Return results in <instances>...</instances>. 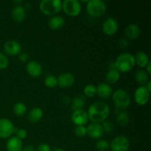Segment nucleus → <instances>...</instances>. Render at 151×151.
<instances>
[{
  "label": "nucleus",
  "instance_id": "obj_1",
  "mask_svg": "<svg viewBox=\"0 0 151 151\" xmlns=\"http://www.w3.org/2000/svg\"><path fill=\"white\" fill-rule=\"evenodd\" d=\"M110 114L109 106L102 101L95 102L88 108L87 114L88 119L94 123H102L106 120Z\"/></svg>",
  "mask_w": 151,
  "mask_h": 151
},
{
  "label": "nucleus",
  "instance_id": "obj_2",
  "mask_svg": "<svg viewBox=\"0 0 151 151\" xmlns=\"http://www.w3.org/2000/svg\"><path fill=\"white\" fill-rule=\"evenodd\" d=\"M135 58L129 52L122 53L116 58L114 62V68L119 72H129L135 66Z\"/></svg>",
  "mask_w": 151,
  "mask_h": 151
},
{
  "label": "nucleus",
  "instance_id": "obj_3",
  "mask_svg": "<svg viewBox=\"0 0 151 151\" xmlns=\"http://www.w3.org/2000/svg\"><path fill=\"white\" fill-rule=\"evenodd\" d=\"M39 9L47 16H55L62 10L60 0H42L39 4Z\"/></svg>",
  "mask_w": 151,
  "mask_h": 151
},
{
  "label": "nucleus",
  "instance_id": "obj_4",
  "mask_svg": "<svg viewBox=\"0 0 151 151\" xmlns=\"http://www.w3.org/2000/svg\"><path fill=\"white\" fill-rule=\"evenodd\" d=\"M112 100L116 109L125 110L131 104V97L126 91L117 89L112 94Z\"/></svg>",
  "mask_w": 151,
  "mask_h": 151
},
{
  "label": "nucleus",
  "instance_id": "obj_5",
  "mask_svg": "<svg viewBox=\"0 0 151 151\" xmlns=\"http://www.w3.org/2000/svg\"><path fill=\"white\" fill-rule=\"evenodd\" d=\"M86 10L92 17H100L106 13V4L101 0H90L87 1Z\"/></svg>",
  "mask_w": 151,
  "mask_h": 151
},
{
  "label": "nucleus",
  "instance_id": "obj_6",
  "mask_svg": "<svg viewBox=\"0 0 151 151\" xmlns=\"http://www.w3.org/2000/svg\"><path fill=\"white\" fill-rule=\"evenodd\" d=\"M62 9L69 16H77L81 12V4L78 0H64L62 1Z\"/></svg>",
  "mask_w": 151,
  "mask_h": 151
},
{
  "label": "nucleus",
  "instance_id": "obj_7",
  "mask_svg": "<svg viewBox=\"0 0 151 151\" xmlns=\"http://www.w3.org/2000/svg\"><path fill=\"white\" fill-rule=\"evenodd\" d=\"M129 147V139L125 136H118L115 137L110 144L112 151H128Z\"/></svg>",
  "mask_w": 151,
  "mask_h": 151
},
{
  "label": "nucleus",
  "instance_id": "obj_8",
  "mask_svg": "<svg viewBox=\"0 0 151 151\" xmlns=\"http://www.w3.org/2000/svg\"><path fill=\"white\" fill-rule=\"evenodd\" d=\"M14 125L10 119H0V138L7 139L15 133Z\"/></svg>",
  "mask_w": 151,
  "mask_h": 151
},
{
  "label": "nucleus",
  "instance_id": "obj_9",
  "mask_svg": "<svg viewBox=\"0 0 151 151\" xmlns=\"http://www.w3.org/2000/svg\"><path fill=\"white\" fill-rule=\"evenodd\" d=\"M150 92L145 86H139L136 89L134 93V100L139 106H145L150 100Z\"/></svg>",
  "mask_w": 151,
  "mask_h": 151
},
{
  "label": "nucleus",
  "instance_id": "obj_10",
  "mask_svg": "<svg viewBox=\"0 0 151 151\" xmlns=\"http://www.w3.org/2000/svg\"><path fill=\"white\" fill-rule=\"evenodd\" d=\"M3 50L8 55H18L22 52V46L15 40H9L4 44Z\"/></svg>",
  "mask_w": 151,
  "mask_h": 151
},
{
  "label": "nucleus",
  "instance_id": "obj_11",
  "mask_svg": "<svg viewBox=\"0 0 151 151\" xmlns=\"http://www.w3.org/2000/svg\"><path fill=\"white\" fill-rule=\"evenodd\" d=\"M71 119L76 126H85L88 121V116L86 111L83 109H80L72 112Z\"/></svg>",
  "mask_w": 151,
  "mask_h": 151
},
{
  "label": "nucleus",
  "instance_id": "obj_12",
  "mask_svg": "<svg viewBox=\"0 0 151 151\" xmlns=\"http://www.w3.org/2000/svg\"><path fill=\"white\" fill-rule=\"evenodd\" d=\"M103 31L108 35H113L117 32L119 25L116 19L112 17H109L105 19L103 23Z\"/></svg>",
  "mask_w": 151,
  "mask_h": 151
},
{
  "label": "nucleus",
  "instance_id": "obj_13",
  "mask_svg": "<svg viewBox=\"0 0 151 151\" xmlns=\"http://www.w3.org/2000/svg\"><path fill=\"white\" fill-rule=\"evenodd\" d=\"M86 134L91 139H99L104 134L101 124L91 122L86 127Z\"/></svg>",
  "mask_w": 151,
  "mask_h": 151
},
{
  "label": "nucleus",
  "instance_id": "obj_14",
  "mask_svg": "<svg viewBox=\"0 0 151 151\" xmlns=\"http://www.w3.org/2000/svg\"><path fill=\"white\" fill-rule=\"evenodd\" d=\"M26 71L29 76L36 78L42 75L43 67L39 62L36 60H31L27 64Z\"/></svg>",
  "mask_w": 151,
  "mask_h": 151
},
{
  "label": "nucleus",
  "instance_id": "obj_15",
  "mask_svg": "<svg viewBox=\"0 0 151 151\" xmlns=\"http://www.w3.org/2000/svg\"><path fill=\"white\" fill-rule=\"evenodd\" d=\"M58 80V85L62 88H69L75 84V78L71 73H63L59 75Z\"/></svg>",
  "mask_w": 151,
  "mask_h": 151
},
{
  "label": "nucleus",
  "instance_id": "obj_16",
  "mask_svg": "<svg viewBox=\"0 0 151 151\" xmlns=\"http://www.w3.org/2000/svg\"><path fill=\"white\" fill-rule=\"evenodd\" d=\"M97 94L102 99H108L112 96L113 89L109 84L101 83L97 87Z\"/></svg>",
  "mask_w": 151,
  "mask_h": 151
},
{
  "label": "nucleus",
  "instance_id": "obj_17",
  "mask_svg": "<svg viewBox=\"0 0 151 151\" xmlns=\"http://www.w3.org/2000/svg\"><path fill=\"white\" fill-rule=\"evenodd\" d=\"M44 112L41 108L35 107L31 109L27 114V119L30 123H38L42 119Z\"/></svg>",
  "mask_w": 151,
  "mask_h": 151
},
{
  "label": "nucleus",
  "instance_id": "obj_18",
  "mask_svg": "<svg viewBox=\"0 0 151 151\" xmlns=\"http://www.w3.org/2000/svg\"><path fill=\"white\" fill-rule=\"evenodd\" d=\"M6 147L7 151H22L23 144L20 139L16 137H12L7 140Z\"/></svg>",
  "mask_w": 151,
  "mask_h": 151
},
{
  "label": "nucleus",
  "instance_id": "obj_19",
  "mask_svg": "<svg viewBox=\"0 0 151 151\" xmlns=\"http://www.w3.org/2000/svg\"><path fill=\"white\" fill-rule=\"evenodd\" d=\"M125 35L131 40L137 39L141 34V29L136 24H131L128 25L125 29Z\"/></svg>",
  "mask_w": 151,
  "mask_h": 151
},
{
  "label": "nucleus",
  "instance_id": "obj_20",
  "mask_svg": "<svg viewBox=\"0 0 151 151\" xmlns=\"http://www.w3.org/2000/svg\"><path fill=\"white\" fill-rule=\"evenodd\" d=\"M26 10L24 7L21 5H16L12 10V17L17 23L22 22L26 18Z\"/></svg>",
  "mask_w": 151,
  "mask_h": 151
},
{
  "label": "nucleus",
  "instance_id": "obj_21",
  "mask_svg": "<svg viewBox=\"0 0 151 151\" xmlns=\"http://www.w3.org/2000/svg\"><path fill=\"white\" fill-rule=\"evenodd\" d=\"M65 24V20L61 16H52L48 22V25L50 28L52 30H58L63 27V26Z\"/></svg>",
  "mask_w": 151,
  "mask_h": 151
},
{
  "label": "nucleus",
  "instance_id": "obj_22",
  "mask_svg": "<svg viewBox=\"0 0 151 151\" xmlns=\"http://www.w3.org/2000/svg\"><path fill=\"white\" fill-rule=\"evenodd\" d=\"M134 58H135V63L142 68H145L147 63L150 62L148 55L143 51L137 52L136 55L134 56Z\"/></svg>",
  "mask_w": 151,
  "mask_h": 151
},
{
  "label": "nucleus",
  "instance_id": "obj_23",
  "mask_svg": "<svg viewBox=\"0 0 151 151\" xmlns=\"http://www.w3.org/2000/svg\"><path fill=\"white\" fill-rule=\"evenodd\" d=\"M135 79L137 82L140 85V86H145L150 80H149L148 74L146 72L145 70L139 69L137 70L135 74Z\"/></svg>",
  "mask_w": 151,
  "mask_h": 151
},
{
  "label": "nucleus",
  "instance_id": "obj_24",
  "mask_svg": "<svg viewBox=\"0 0 151 151\" xmlns=\"http://www.w3.org/2000/svg\"><path fill=\"white\" fill-rule=\"evenodd\" d=\"M120 78V73L114 68H111L106 75V81L108 84H114L117 82Z\"/></svg>",
  "mask_w": 151,
  "mask_h": 151
},
{
  "label": "nucleus",
  "instance_id": "obj_25",
  "mask_svg": "<svg viewBox=\"0 0 151 151\" xmlns=\"http://www.w3.org/2000/svg\"><path fill=\"white\" fill-rule=\"evenodd\" d=\"M71 103H72V109L73 111L76 110H80V109H83V108L85 106L86 98L84 96L79 94L74 97Z\"/></svg>",
  "mask_w": 151,
  "mask_h": 151
},
{
  "label": "nucleus",
  "instance_id": "obj_26",
  "mask_svg": "<svg viewBox=\"0 0 151 151\" xmlns=\"http://www.w3.org/2000/svg\"><path fill=\"white\" fill-rule=\"evenodd\" d=\"M13 111L14 114H16V116H22L27 113V106L24 103L19 102L13 106Z\"/></svg>",
  "mask_w": 151,
  "mask_h": 151
},
{
  "label": "nucleus",
  "instance_id": "obj_27",
  "mask_svg": "<svg viewBox=\"0 0 151 151\" xmlns=\"http://www.w3.org/2000/svg\"><path fill=\"white\" fill-rule=\"evenodd\" d=\"M116 121L119 126H125L129 122V115L126 111H120L117 114Z\"/></svg>",
  "mask_w": 151,
  "mask_h": 151
},
{
  "label": "nucleus",
  "instance_id": "obj_28",
  "mask_svg": "<svg viewBox=\"0 0 151 151\" xmlns=\"http://www.w3.org/2000/svg\"><path fill=\"white\" fill-rule=\"evenodd\" d=\"M83 93L86 97H93L97 94V88L94 85L88 84L84 87Z\"/></svg>",
  "mask_w": 151,
  "mask_h": 151
},
{
  "label": "nucleus",
  "instance_id": "obj_29",
  "mask_svg": "<svg viewBox=\"0 0 151 151\" xmlns=\"http://www.w3.org/2000/svg\"><path fill=\"white\" fill-rule=\"evenodd\" d=\"M44 84L48 88H54L58 85V80L55 75H50L44 79Z\"/></svg>",
  "mask_w": 151,
  "mask_h": 151
},
{
  "label": "nucleus",
  "instance_id": "obj_30",
  "mask_svg": "<svg viewBox=\"0 0 151 151\" xmlns=\"http://www.w3.org/2000/svg\"><path fill=\"white\" fill-rule=\"evenodd\" d=\"M110 147V144L107 140L100 139L96 143V148L99 151H107Z\"/></svg>",
  "mask_w": 151,
  "mask_h": 151
},
{
  "label": "nucleus",
  "instance_id": "obj_31",
  "mask_svg": "<svg viewBox=\"0 0 151 151\" xmlns=\"http://www.w3.org/2000/svg\"><path fill=\"white\" fill-rule=\"evenodd\" d=\"M9 66V59L4 53L0 52V69H5Z\"/></svg>",
  "mask_w": 151,
  "mask_h": 151
},
{
  "label": "nucleus",
  "instance_id": "obj_32",
  "mask_svg": "<svg viewBox=\"0 0 151 151\" xmlns=\"http://www.w3.org/2000/svg\"><path fill=\"white\" fill-rule=\"evenodd\" d=\"M102 127H103V129L104 131V133L106 132L108 134H111V133L113 132L114 128V126L113 123L111 122H109V121H104L103 122H102Z\"/></svg>",
  "mask_w": 151,
  "mask_h": 151
},
{
  "label": "nucleus",
  "instance_id": "obj_33",
  "mask_svg": "<svg viewBox=\"0 0 151 151\" xmlns=\"http://www.w3.org/2000/svg\"><path fill=\"white\" fill-rule=\"evenodd\" d=\"M74 132L78 137H83L86 135V128L85 126H76Z\"/></svg>",
  "mask_w": 151,
  "mask_h": 151
},
{
  "label": "nucleus",
  "instance_id": "obj_34",
  "mask_svg": "<svg viewBox=\"0 0 151 151\" xmlns=\"http://www.w3.org/2000/svg\"><path fill=\"white\" fill-rule=\"evenodd\" d=\"M15 133H16V137L20 139L21 140L24 139H25L27 137V131L25 129H24V128L19 129L18 131H15Z\"/></svg>",
  "mask_w": 151,
  "mask_h": 151
},
{
  "label": "nucleus",
  "instance_id": "obj_35",
  "mask_svg": "<svg viewBox=\"0 0 151 151\" xmlns=\"http://www.w3.org/2000/svg\"><path fill=\"white\" fill-rule=\"evenodd\" d=\"M36 151H51V148L49 145L42 143L37 147Z\"/></svg>",
  "mask_w": 151,
  "mask_h": 151
},
{
  "label": "nucleus",
  "instance_id": "obj_36",
  "mask_svg": "<svg viewBox=\"0 0 151 151\" xmlns=\"http://www.w3.org/2000/svg\"><path fill=\"white\" fill-rule=\"evenodd\" d=\"M19 55V60L22 62H27L29 58V55L27 52H21Z\"/></svg>",
  "mask_w": 151,
  "mask_h": 151
},
{
  "label": "nucleus",
  "instance_id": "obj_37",
  "mask_svg": "<svg viewBox=\"0 0 151 151\" xmlns=\"http://www.w3.org/2000/svg\"><path fill=\"white\" fill-rule=\"evenodd\" d=\"M71 101H72V100L69 96H64V97H62V102L65 104H68V103H71Z\"/></svg>",
  "mask_w": 151,
  "mask_h": 151
},
{
  "label": "nucleus",
  "instance_id": "obj_38",
  "mask_svg": "<svg viewBox=\"0 0 151 151\" xmlns=\"http://www.w3.org/2000/svg\"><path fill=\"white\" fill-rule=\"evenodd\" d=\"M22 151H35V150H34L32 146L29 145H26L24 147H23Z\"/></svg>",
  "mask_w": 151,
  "mask_h": 151
},
{
  "label": "nucleus",
  "instance_id": "obj_39",
  "mask_svg": "<svg viewBox=\"0 0 151 151\" xmlns=\"http://www.w3.org/2000/svg\"><path fill=\"white\" fill-rule=\"evenodd\" d=\"M127 45H128V43H127L126 40L122 39L119 41V46H120L121 47H122V48H125Z\"/></svg>",
  "mask_w": 151,
  "mask_h": 151
},
{
  "label": "nucleus",
  "instance_id": "obj_40",
  "mask_svg": "<svg viewBox=\"0 0 151 151\" xmlns=\"http://www.w3.org/2000/svg\"><path fill=\"white\" fill-rule=\"evenodd\" d=\"M145 69H146V72L148 74V75H151V62L150 61L147 63Z\"/></svg>",
  "mask_w": 151,
  "mask_h": 151
},
{
  "label": "nucleus",
  "instance_id": "obj_41",
  "mask_svg": "<svg viewBox=\"0 0 151 151\" xmlns=\"http://www.w3.org/2000/svg\"><path fill=\"white\" fill-rule=\"evenodd\" d=\"M145 87H146V88H147V89L150 91V92H151V81H149L148 82H147V83L146 84Z\"/></svg>",
  "mask_w": 151,
  "mask_h": 151
},
{
  "label": "nucleus",
  "instance_id": "obj_42",
  "mask_svg": "<svg viewBox=\"0 0 151 151\" xmlns=\"http://www.w3.org/2000/svg\"><path fill=\"white\" fill-rule=\"evenodd\" d=\"M53 151H66V150H63V149H60V148H58V149H55V150H53Z\"/></svg>",
  "mask_w": 151,
  "mask_h": 151
}]
</instances>
